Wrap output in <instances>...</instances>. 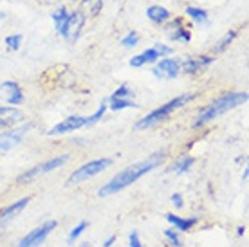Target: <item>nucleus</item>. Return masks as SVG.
Wrapping results in <instances>:
<instances>
[{"label":"nucleus","mask_w":249,"mask_h":247,"mask_svg":"<svg viewBox=\"0 0 249 247\" xmlns=\"http://www.w3.org/2000/svg\"><path fill=\"white\" fill-rule=\"evenodd\" d=\"M166 220H168L172 226L179 229V231H190V229L197 224V218H181L177 215H166Z\"/></svg>","instance_id":"f3484780"},{"label":"nucleus","mask_w":249,"mask_h":247,"mask_svg":"<svg viewBox=\"0 0 249 247\" xmlns=\"http://www.w3.org/2000/svg\"><path fill=\"white\" fill-rule=\"evenodd\" d=\"M157 58H159V54H157L156 49L152 47V49L144 51V53H141V54L134 56V58L130 60V65H132V67H143L144 63L157 62Z\"/></svg>","instance_id":"dca6fc26"},{"label":"nucleus","mask_w":249,"mask_h":247,"mask_svg":"<svg viewBox=\"0 0 249 247\" xmlns=\"http://www.w3.org/2000/svg\"><path fill=\"white\" fill-rule=\"evenodd\" d=\"M192 164H193L192 157H181L174 166H170V172H175L177 175H182V173H186L188 170L192 168Z\"/></svg>","instance_id":"6ab92c4d"},{"label":"nucleus","mask_w":249,"mask_h":247,"mask_svg":"<svg viewBox=\"0 0 249 247\" xmlns=\"http://www.w3.org/2000/svg\"><path fill=\"white\" fill-rule=\"evenodd\" d=\"M128 244H130V247H143V244H141V240H139V233L137 231H132L130 236H128Z\"/></svg>","instance_id":"2f4dec72"},{"label":"nucleus","mask_w":249,"mask_h":247,"mask_svg":"<svg viewBox=\"0 0 249 247\" xmlns=\"http://www.w3.org/2000/svg\"><path fill=\"white\" fill-rule=\"evenodd\" d=\"M24 119V112L15 106H0V128L7 130L13 128Z\"/></svg>","instance_id":"9b49d317"},{"label":"nucleus","mask_w":249,"mask_h":247,"mask_svg":"<svg viewBox=\"0 0 249 247\" xmlns=\"http://www.w3.org/2000/svg\"><path fill=\"white\" fill-rule=\"evenodd\" d=\"M212 62H213V58H210V56H200V58H186V60L181 63V67H182V71H184V72H188V74H197L199 71H202L204 67H208Z\"/></svg>","instance_id":"ddd939ff"},{"label":"nucleus","mask_w":249,"mask_h":247,"mask_svg":"<svg viewBox=\"0 0 249 247\" xmlns=\"http://www.w3.org/2000/svg\"><path fill=\"white\" fill-rule=\"evenodd\" d=\"M186 15L190 18H193L197 24H208V13L204 9H199V7H186Z\"/></svg>","instance_id":"aec40b11"},{"label":"nucleus","mask_w":249,"mask_h":247,"mask_svg":"<svg viewBox=\"0 0 249 247\" xmlns=\"http://www.w3.org/2000/svg\"><path fill=\"white\" fill-rule=\"evenodd\" d=\"M123 47H134V45H137V43H139V35H137V33H128V35H126V36L123 38Z\"/></svg>","instance_id":"bb28decb"},{"label":"nucleus","mask_w":249,"mask_h":247,"mask_svg":"<svg viewBox=\"0 0 249 247\" xmlns=\"http://www.w3.org/2000/svg\"><path fill=\"white\" fill-rule=\"evenodd\" d=\"M154 49H156V53L159 54V58H162V56L172 54V47H168V45H164V43H156V45H154Z\"/></svg>","instance_id":"c756f323"},{"label":"nucleus","mask_w":249,"mask_h":247,"mask_svg":"<svg viewBox=\"0 0 249 247\" xmlns=\"http://www.w3.org/2000/svg\"><path fill=\"white\" fill-rule=\"evenodd\" d=\"M114 242H116V236H108V238H107V240H105V244H103V247H110V246H112V244H114Z\"/></svg>","instance_id":"72a5a7b5"},{"label":"nucleus","mask_w":249,"mask_h":247,"mask_svg":"<svg viewBox=\"0 0 249 247\" xmlns=\"http://www.w3.org/2000/svg\"><path fill=\"white\" fill-rule=\"evenodd\" d=\"M172 202H174L175 208H182V195L181 193H174V195H172Z\"/></svg>","instance_id":"473e14b6"},{"label":"nucleus","mask_w":249,"mask_h":247,"mask_svg":"<svg viewBox=\"0 0 249 247\" xmlns=\"http://www.w3.org/2000/svg\"><path fill=\"white\" fill-rule=\"evenodd\" d=\"M81 247H89V244H83V246H81Z\"/></svg>","instance_id":"c9c22d12"},{"label":"nucleus","mask_w":249,"mask_h":247,"mask_svg":"<svg viewBox=\"0 0 249 247\" xmlns=\"http://www.w3.org/2000/svg\"><path fill=\"white\" fill-rule=\"evenodd\" d=\"M0 98L7 101L9 105H20L24 101V94L20 90V87L13 81H4L0 85Z\"/></svg>","instance_id":"f8f14e48"},{"label":"nucleus","mask_w":249,"mask_h":247,"mask_svg":"<svg viewBox=\"0 0 249 247\" xmlns=\"http://www.w3.org/2000/svg\"><path fill=\"white\" fill-rule=\"evenodd\" d=\"M87 226H89V224L85 222V220H83V222H80V224H78V226H76V228L72 229V231H71V235H69V238H67V242H69V244H71V242H74L76 238H78V236H80L81 233H83V231H85V229H87Z\"/></svg>","instance_id":"b1692460"},{"label":"nucleus","mask_w":249,"mask_h":247,"mask_svg":"<svg viewBox=\"0 0 249 247\" xmlns=\"http://www.w3.org/2000/svg\"><path fill=\"white\" fill-rule=\"evenodd\" d=\"M132 96H134V92L130 90V87H128V85H121L118 90L112 94V98H124V99L132 98Z\"/></svg>","instance_id":"cd10ccee"},{"label":"nucleus","mask_w":249,"mask_h":247,"mask_svg":"<svg viewBox=\"0 0 249 247\" xmlns=\"http://www.w3.org/2000/svg\"><path fill=\"white\" fill-rule=\"evenodd\" d=\"M128 106H132V108H136V103L132 101V99H124V98H110V108H112L114 112L118 110H123V108H128Z\"/></svg>","instance_id":"4be33fe9"},{"label":"nucleus","mask_w":249,"mask_h":247,"mask_svg":"<svg viewBox=\"0 0 249 247\" xmlns=\"http://www.w3.org/2000/svg\"><path fill=\"white\" fill-rule=\"evenodd\" d=\"M174 25H175V27H170V29H174V33H170V36H172V40H181V42H190V38H192V35H190V31H188L186 27H182L181 18L174 20Z\"/></svg>","instance_id":"a211bd4d"},{"label":"nucleus","mask_w":249,"mask_h":247,"mask_svg":"<svg viewBox=\"0 0 249 247\" xmlns=\"http://www.w3.org/2000/svg\"><path fill=\"white\" fill-rule=\"evenodd\" d=\"M29 128H33V123H27L24 126H20V128H11V130H6L4 134H0V152H7V150H11L13 146H17L24 136L29 132Z\"/></svg>","instance_id":"0eeeda50"},{"label":"nucleus","mask_w":249,"mask_h":247,"mask_svg":"<svg viewBox=\"0 0 249 247\" xmlns=\"http://www.w3.org/2000/svg\"><path fill=\"white\" fill-rule=\"evenodd\" d=\"M83 25H85V15H83V13L81 11L69 13L67 24L63 27L62 36L67 38L69 42H76L78 36H80L81 29H83Z\"/></svg>","instance_id":"6e6552de"},{"label":"nucleus","mask_w":249,"mask_h":247,"mask_svg":"<svg viewBox=\"0 0 249 247\" xmlns=\"http://www.w3.org/2000/svg\"><path fill=\"white\" fill-rule=\"evenodd\" d=\"M69 161V155H58V157H53V159H47V161L40 162V164H36L35 168H31L29 172H25L24 175H20V182H29V180L36 179V177H40V175H45V173L53 172V170H56V168L63 166L65 162Z\"/></svg>","instance_id":"39448f33"},{"label":"nucleus","mask_w":249,"mask_h":247,"mask_svg":"<svg viewBox=\"0 0 249 247\" xmlns=\"http://www.w3.org/2000/svg\"><path fill=\"white\" fill-rule=\"evenodd\" d=\"M87 124V118L83 116H69L67 119H63L62 123H58L56 126L47 132V136H63V134H69V132H74V130L81 128Z\"/></svg>","instance_id":"1a4fd4ad"},{"label":"nucleus","mask_w":249,"mask_h":247,"mask_svg":"<svg viewBox=\"0 0 249 247\" xmlns=\"http://www.w3.org/2000/svg\"><path fill=\"white\" fill-rule=\"evenodd\" d=\"M67 18H69V13L65 7H60L54 15H53V20H54V25H56V31L62 35L63 27H65V24H67Z\"/></svg>","instance_id":"412c9836"},{"label":"nucleus","mask_w":249,"mask_h":247,"mask_svg":"<svg viewBox=\"0 0 249 247\" xmlns=\"http://www.w3.org/2000/svg\"><path fill=\"white\" fill-rule=\"evenodd\" d=\"M246 101H248V92L226 94L222 98L215 99L212 105L206 106L204 110L200 112V116L197 118V121H195V126H202V124L210 123V121H213L215 118L222 116L226 112H230V110H233V108H237V106L244 105Z\"/></svg>","instance_id":"f03ea898"},{"label":"nucleus","mask_w":249,"mask_h":247,"mask_svg":"<svg viewBox=\"0 0 249 247\" xmlns=\"http://www.w3.org/2000/svg\"><path fill=\"white\" fill-rule=\"evenodd\" d=\"M6 43H7V49L18 51L20 43H22V35H13V36H7Z\"/></svg>","instance_id":"a878e982"},{"label":"nucleus","mask_w":249,"mask_h":247,"mask_svg":"<svg viewBox=\"0 0 249 247\" xmlns=\"http://www.w3.org/2000/svg\"><path fill=\"white\" fill-rule=\"evenodd\" d=\"M179 71H181V63L177 62V60H172V58H162L159 60L156 65V69L152 71L157 78H175V76L179 74Z\"/></svg>","instance_id":"9d476101"},{"label":"nucleus","mask_w":249,"mask_h":247,"mask_svg":"<svg viewBox=\"0 0 249 247\" xmlns=\"http://www.w3.org/2000/svg\"><path fill=\"white\" fill-rule=\"evenodd\" d=\"M164 236H166V238H168V240L172 242L175 247H181V240H179V236H177V233H175V231H172V229H166V231H164Z\"/></svg>","instance_id":"7c9ffc66"},{"label":"nucleus","mask_w":249,"mask_h":247,"mask_svg":"<svg viewBox=\"0 0 249 247\" xmlns=\"http://www.w3.org/2000/svg\"><path fill=\"white\" fill-rule=\"evenodd\" d=\"M4 17H6V15H4V13H0V20L4 18Z\"/></svg>","instance_id":"f704fd0d"},{"label":"nucleus","mask_w":249,"mask_h":247,"mask_svg":"<svg viewBox=\"0 0 249 247\" xmlns=\"http://www.w3.org/2000/svg\"><path fill=\"white\" fill-rule=\"evenodd\" d=\"M83 7H85V11H89L90 15H98L100 9L103 7V2L101 0H83Z\"/></svg>","instance_id":"5701e85b"},{"label":"nucleus","mask_w":249,"mask_h":247,"mask_svg":"<svg viewBox=\"0 0 249 247\" xmlns=\"http://www.w3.org/2000/svg\"><path fill=\"white\" fill-rule=\"evenodd\" d=\"M107 110V99L105 101H101V105L100 108H98V112L94 114V116H90V118H87V124H94V123H98L101 118H103V114H105Z\"/></svg>","instance_id":"393cba45"},{"label":"nucleus","mask_w":249,"mask_h":247,"mask_svg":"<svg viewBox=\"0 0 249 247\" xmlns=\"http://www.w3.org/2000/svg\"><path fill=\"white\" fill-rule=\"evenodd\" d=\"M110 164H112V159H96V161L87 162V164L80 166L74 173H72V175H71V177H69L67 184H76V182L90 179V177H94V175L101 173L103 170H107Z\"/></svg>","instance_id":"20e7f679"},{"label":"nucleus","mask_w":249,"mask_h":247,"mask_svg":"<svg viewBox=\"0 0 249 247\" xmlns=\"http://www.w3.org/2000/svg\"><path fill=\"white\" fill-rule=\"evenodd\" d=\"M54 228H56V220H49V222H45L44 226L36 228L35 231H31L29 235H25L17 247H38V246H42V242L49 236V233Z\"/></svg>","instance_id":"423d86ee"},{"label":"nucleus","mask_w":249,"mask_h":247,"mask_svg":"<svg viewBox=\"0 0 249 247\" xmlns=\"http://www.w3.org/2000/svg\"><path fill=\"white\" fill-rule=\"evenodd\" d=\"M193 98H195V94H182V96H179V98H174L172 101L164 103V105L156 108L154 112H150L148 116H144L143 119H139V121L136 123V130H144V128L154 126V124L162 121L164 118H168L170 114H172L174 110H177L179 106L186 105L188 101H192Z\"/></svg>","instance_id":"7ed1b4c3"},{"label":"nucleus","mask_w":249,"mask_h":247,"mask_svg":"<svg viewBox=\"0 0 249 247\" xmlns=\"http://www.w3.org/2000/svg\"><path fill=\"white\" fill-rule=\"evenodd\" d=\"M29 200H31L29 197H27V198H20L18 202H13L11 206L4 208V210L0 211V226H2V224H6V222H9L11 218H15V216L20 213V211L24 210L25 206L29 204Z\"/></svg>","instance_id":"4468645a"},{"label":"nucleus","mask_w":249,"mask_h":247,"mask_svg":"<svg viewBox=\"0 0 249 247\" xmlns=\"http://www.w3.org/2000/svg\"><path fill=\"white\" fill-rule=\"evenodd\" d=\"M235 35H237V33H235V31L228 33V35H226V36L222 38L220 42H218V45H217V47H215V51H217V53H220V51H224L226 47H228V45H230V43H231V40L235 38Z\"/></svg>","instance_id":"c85d7f7f"},{"label":"nucleus","mask_w":249,"mask_h":247,"mask_svg":"<svg viewBox=\"0 0 249 247\" xmlns=\"http://www.w3.org/2000/svg\"><path fill=\"white\" fill-rule=\"evenodd\" d=\"M146 17H148L152 22H156V24H164L166 20H170V11L166 9V7L162 6H150L148 9H146Z\"/></svg>","instance_id":"2eb2a0df"},{"label":"nucleus","mask_w":249,"mask_h":247,"mask_svg":"<svg viewBox=\"0 0 249 247\" xmlns=\"http://www.w3.org/2000/svg\"><path fill=\"white\" fill-rule=\"evenodd\" d=\"M162 157H164V152H157V154H154L152 157H148V159H143L141 162H136V164H132V166L124 168L123 172H119L118 175H114L112 179L108 180L103 188H100L98 195H100V197H108V195H114V193L121 192L124 188H128V186L134 184L136 180L141 179L143 175L152 172V170L162 161Z\"/></svg>","instance_id":"f257e3e1"}]
</instances>
